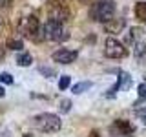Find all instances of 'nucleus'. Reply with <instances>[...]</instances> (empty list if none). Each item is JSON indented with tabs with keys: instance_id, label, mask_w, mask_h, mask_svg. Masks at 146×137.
Masks as SVG:
<instances>
[{
	"instance_id": "nucleus-1",
	"label": "nucleus",
	"mask_w": 146,
	"mask_h": 137,
	"mask_svg": "<svg viewBox=\"0 0 146 137\" xmlns=\"http://www.w3.org/2000/svg\"><path fill=\"white\" fill-rule=\"evenodd\" d=\"M42 35L44 40H53V42H62V40L70 39V33L64 27V22L53 20V18H48V22L42 26Z\"/></svg>"
},
{
	"instance_id": "nucleus-2",
	"label": "nucleus",
	"mask_w": 146,
	"mask_h": 137,
	"mask_svg": "<svg viewBox=\"0 0 146 137\" xmlns=\"http://www.w3.org/2000/svg\"><path fill=\"white\" fill-rule=\"evenodd\" d=\"M33 124L36 130L44 132V134H55L62 128V121L55 113H38L33 119Z\"/></svg>"
},
{
	"instance_id": "nucleus-3",
	"label": "nucleus",
	"mask_w": 146,
	"mask_h": 137,
	"mask_svg": "<svg viewBox=\"0 0 146 137\" xmlns=\"http://www.w3.org/2000/svg\"><path fill=\"white\" fill-rule=\"evenodd\" d=\"M115 2L113 0H99L97 4H95L93 7H91V18H93L95 22H108L110 18L115 17Z\"/></svg>"
},
{
	"instance_id": "nucleus-4",
	"label": "nucleus",
	"mask_w": 146,
	"mask_h": 137,
	"mask_svg": "<svg viewBox=\"0 0 146 137\" xmlns=\"http://www.w3.org/2000/svg\"><path fill=\"white\" fill-rule=\"evenodd\" d=\"M20 31H22V35H24V37H27V39H31V40H35V42L44 40L42 26H40L38 18H36L35 15H29V17H26L24 20H22Z\"/></svg>"
},
{
	"instance_id": "nucleus-5",
	"label": "nucleus",
	"mask_w": 146,
	"mask_h": 137,
	"mask_svg": "<svg viewBox=\"0 0 146 137\" xmlns=\"http://www.w3.org/2000/svg\"><path fill=\"white\" fill-rule=\"evenodd\" d=\"M104 55H106L108 59H122V57H126V48L119 42L117 39L108 37V39L104 40Z\"/></svg>"
},
{
	"instance_id": "nucleus-6",
	"label": "nucleus",
	"mask_w": 146,
	"mask_h": 137,
	"mask_svg": "<svg viewBox=\"0 0 146 137\" xmlns=\"http://www.w3.org/2000/svg\"><path fill=\"white\" fill-rule=\"evenodd\" d=\"M135 128L126 121V119H119L110 128V137H133Z\"/></svg>"
},
{
	"instance_id": "nucleus-7",
	"label": "nucleus",
	"mask_w": 146,
	"mask_h": 137,
	"mask_svg": "<svg viewBox=\"0 0 146 137\" xmlns=\"http://www.w3.org/2000/svg\"><path fill=\"white\" fill-rule=\"evenodd\" d=\"M49 18L58 20V22H66L68 18H70V11H68L66 6H64V2L51 0V4H49Z\"/></svg>"
},
{
	"instance_id": "nucleus-8",
	"label": "nucleus",
	"mask_w": 146,
	"mask_h": 137,
	"mask_svg": "<svg viewBox=\"0 0 146 137\" xmlns=\"http://www.w3.org/2000/svg\"><path fill=\"white\" fill-rule=\"evenodd\" d=\"M77 57H79V53H77L75 49H68V48H60L51 55L53 61L60 62V64H71V62L77 61Z\"/></svg>"
},
{
	"instance_id": "nucleus-9",
	"label": "nucleus",
	"mask_w": 146,
	"mask_h": 137,
	"mask_svg": "<svg viewBox=\"0 0 146 137\" xmlns=\"http://www.w3.org/2000/svg\"><path fill=\"white\" fill-rule=\"evenodd\" d=\"M124 26H126L124 18H110L108 22H104V29H106V33H111V35L121 33V31L124 29Z\"/></svg>"
},
{
	"instance_id": "nucleus-10",
	"label": "nucleus",
	"mask_w": 146,
	"mask_h": 137,
	"mask_svg": "<svg viewBox=\"0 0 146 137\" xmlns=\"http://www.w3.org/2000/svg\"><path fill=\"white\" fill-rule=\"evenodd\" d=\"M117 86H119V90H121V91H126V90H130V86H131V77L128 75L126 71H119Z\"/></svg>"
},
{
	"instance_id": "nucleus-11",
	"label": "nucleus",
	"mask_w": 146,
	"mask_h": 137,
	"mask_svg": "<svg viewBox=\"0 0 146 137\" xmlns=\"http://www.w3.org/2000/svg\"><path fill=\"white\" fill-rule=\"evenodd\" d=\"M133 13H135V18H137V20L146 22V2H139V4H135Z\"/></svg>"
},
{
	"instance_id": "nucleus-12",
	"label": "nucleus",
	"mask_w": 146,
	"mask_h": 137,
	"mask_svg": "<svg viewBox=\"0 0 146 137\" xmlns=\"http://www.w3.org/2000/svg\"><path fill=\"white\" fill-rule=\"evenodd\" d=\"M133 46V55L137 59H143L144 55H146V44H144V40H137V42L131 44Z\"/></svg>"
},
{
	"instance_id": "nucleus-13",
	"label": "nucleus",
	"mask_w": 146,
	"mask_h": 137,
	"mask_svg": "<svg viewBox=\"0 0 146 137\" xmlns=\"http://www.w3.org/2000/svg\"><path fill=\"white\" fill-rule=\"evenodd\" d=\"M31 62H33V57H31L27 51H22V53L17 57V64H18V66H22V68H27Z\"/></svg>"
},
{
	"instance_id": "nucleus-14",
	"label": "nucleus",
	"mask_w": 146,
	"mask_h": 137,
	"mask_svg": "<svg viewBox=\"0 0 146 137\" xmlns=\"http://www.w3.org/2000/svg\"><path fill=\"white\" fill-rule=\"evenodd\" d=\"M137 40H143V29H141V27H131L130 35H128V42L133 44Z\"/></svg>"
},
{
	"instance_id": "nucleus-15",
	"label": "nucleus",
	"mask_w": 146,
	"mask_h": 137,
	"mask_svg": "<svg viewBox=\"0 0 146 137\" xmlns=\"http://www.w3.org/2000/svg\"><path fill=\"white\" fill-rule=\"evenodd\" d=\"M7 48L9 49H13V51H22V49H24V40L22 39H9L7 40Z\"/></svg>"
},
{
	"instance_id": "nucleus-16",
	"label": "nucleus",
	"mask_w": 146,
	"mask_h": 137,
	"mask_svg": "<svg viewBox=\"0 0 146 137\" xmlns=\"http://www.w3.org/2000/svg\"><path fill=\"white\" fill-rule=\"evenodd\" d=\"M90 88H91V82L90 80H84V82H77V84L71 88V91L75 95H80V93H84V91L90 90Z\"/></svg>"
},
{
	"instance_id": "nucleus-17",
	"label": "nucleus",
	"mask_w": 146,
	"mask_h": 137,
	"mask_svg": "<svg viewBox=\"0 0 146 137\" xmlns=\"http://www.w3.org/2000/svg\"><path fill=\"white\" fill-rule=\"evenodd\" d=\"M0 137H18L11 124H0Z\"/></svg>"
},
{
	"instance_id": "nucleus-18",
	"label": "nucleus",
	"mask_w": 146,
	"mask_h": 137,
	"mask_svg": "<svg viewBox=\"0 0 146 137\" xmlns=\"http://www.w3.org/2000/svg\"><path fill=\"white\" fill-rule=\"evenodd\" d=\"M38 71L42 73L44 77H48V79L57 77V70H55V68H49V66H38Z\"/></svg>"
},
{
	"instance_id": "nucleus-19",
	"label": "nucleus",
	"mask_w": 146,
	"mask_h": 137,
	"mask_svg": "<svg viewBox=\"0 0 146 137\" xmlns=\"http://www.w3.org/2000/svg\"><path fill=\"white\" fill-rule=\"evenodd\" d=\"M58 110H60L62 113H68V112L71 110V100H70V99H62L60 104H58Z\"/></svg>"
},
{
	"instance_id": "nucleus-20",
	"label": "nucleus",
	"mask_w": 146,
	"mask_h": 137,
	"mask_svg": "<svg viewBox=\"0 0 146 137\" xmlns=\"http://www.w3.org/2000/svg\"><path fill=\"white\" fill-rule=\"evenodd\" d=\"M70 82H71V77H70V75H62L60 80H58V88H60V90L70 88Z\"/></svg>"
},
{
	"instance_id": "nucleus-21",
	"label": "nucleus",
	"mask_w": 146,
	"mask_h": 137,
	"mask_svg": "<svg viewBox=\"0 0 146 137\" xmlns=\"http://www.w3.org/2000/svg\"><path fill=\"white\" fill-rule=\"evenodd\" d=\"M0 82H2V84H13L15 80H13V75H11V73H6V71H4V73H0Z\"/></svg>"
},
{
	"instance_id": "nucleus-22",
	"label": "nucleus",
	"mask_w": 146,
	"mask_h": 137,
	"mask_svg": "<svg viewBox=\"0 0 146 137\" xmlns=\"http://www.w3.org/2000/svg\"><path fill=\"white\" fill-rule=\"evenodd\" d=\"M144 100H146V84H141L139 86V100H137V104L144 102Z\"/></svg>"
},
{
	"instance_id": "nucleus-23",
	"label": "nucleus",
	"mask_w": 146,
	"mask_h": 137,
	"mask_svg": "<svg viewBox=\"0 0 146 137\" xmlns=\"http://www.w3.org/2000/svg\"><path fill=\"white\" fill-rule=\"evenodd\" d=\"M13 0H0V7H9Z\"/></svg>"
},
{
	"instance_id": "nucleus-24",
	"label": "nucleus",
	"mask_w": 146,
	"mask_h": 137,
	"mask_svg": "<svg viewBox=\"0 0 146 137\" xmlns=\"http://www.w3.org/2000/svg\"><path fill=\"white\" fill-rule=\"evenodd\" d=\"M4 95H6V90H4L2 86H0V97H4Z\"/></svg>"
},
{
	"instance_id": "nucleus-25",
	"label": "nucleus",
	"mask_w": 146,
	"mask_h": 137,
	"mask_svg": "<svg viewBox=\"0 0 146 137\" xmlns=\"http://www.w3.org/2000/svg\"><path fill=\"white\" fill-rule=\"evenodd\" d=\"M88 137H99V134H97V132H91V134H90Z\"/></svg>"
},
{
	"instance_id": "nucleus-26",
	"label": "nucleus",
	"mask_w": 146,
	"mask_h": 137,
	"mask_svg": "<svg viewBox=\"0 0 146 137\" xmlns=\"http://www.w3.org/2000/svg\"><path fill=\"white\" fill-rule=\"evenodd\" d=\"M4 59V49H0V61Z\"/></svg>"
},
{
	"instance_id": "nucleus-27",
	"label": "nucleus",
	"mask_w": 146,
	"mask_h": 137,
	"mask_svg": "<svg viewBox=\"0 0 146 137\" xmlns=\"http://www.w3.org/2000/svg\"><path fill=\"white\" fill-rule=\"evenodd\" d=\"M0 26H2V20H0Z\"/></svg>"
}]
</instances>
